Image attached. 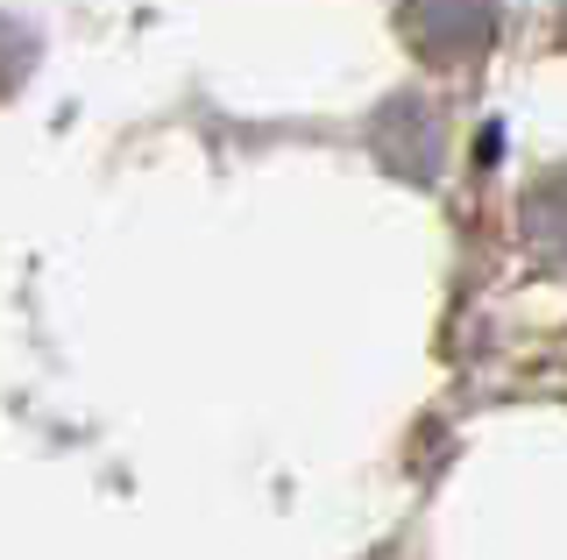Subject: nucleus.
<instances>
[{
    "label": "nucleus",
    "instance_id": "nucleus-1",
    "mask_svg": "<svg viewBox=\"0 0 567 560\" xmlns=\"http://www.w3.org/2000/svg\"><path fill=\"white\" fill-rule=\"evenodd\" d=\"M404 37L419 43V58H483L496 43V8L489 0H404Z\"/></svg>",
    "mask_w": 567,
    "mask_h": 560
}]
</instances>
